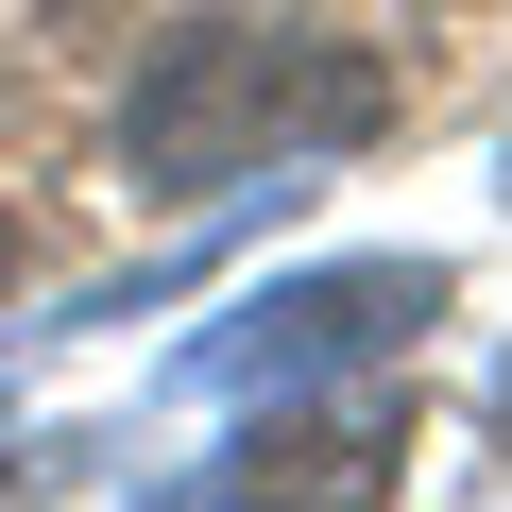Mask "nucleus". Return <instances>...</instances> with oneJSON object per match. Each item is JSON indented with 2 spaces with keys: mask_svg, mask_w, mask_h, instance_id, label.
I'll use <instances>...</instances> for the list:
<instances>
[{
  "mask_svg": "<svg viewBox=\"0 0 512 512\" xmlns=\"http://www.w3.org/2000/svg\"><path fill=\"white\" fill-rule=\"evenodd\" d=\"M376 120V69L359 52H308V35H171L137 69V188H256L291 154H342Z\"/></svg>",
  "mask_w": 512,
  "mask_h": 512,
  "instance_id": "f257e3e1",
  "label": "nucleus"
},
{
  "mask_svg": "<svg viewBox=\"0 0 512 512\" xmlns=\"http://www.w3.org/2000/svg\"><path fill=\"white\" fill-rule=\"evenodd\" d=\"M427 308H444L427 256H342V274H291V291H256L239 325H205V342H188V376H205V393H308V376L393 359Z\"/></svg>",
  "mask_w": 512,
  "mask_h": 512,
  "instance_id": "f03ea898",
  "label": "nucleus"
},
{
  "mask_svg": "<svg viewBox=\"0 0 512 512\" xmlns=\"http://www.w3.org/2000/svg\"><path fill=\"white\" fill-rule=\"evenodd\" d=\"M393 478V410H342V427H256L239 461H205V478H171V495H376Z\"/></svg>",
  "mask_w": 512,
  "mask_h": 512,
  "instance_id": "7ed1b4c3",
  "label": "nucleus"
},
{
  "mask_svg": "<svg viewBox=\"0 0 512 512\" xmlns=\"http://www.w3.org/2000/svg\"><path fill=\"white\" fill-rule=\"evenodd\" d=\"M18 274H35V239H18V205H0V291H18Z\"/></svg>",
  "mask_w": 512,
  "mask_h": 512,
  "instance_id": "20e7f679",
  "label": "nucleus"
},
{
  "mask_svg": "<svg viewBox=\"0 0 512 512\" xmlns=\"http://www.w3.org/2000/svg\"><path fill=\"white\" fill-rule=\"evenodd\" d=\"M495 427H512V376H495Z\"/></svg>",
  "mask_w": 512,
  "mask_h": 512,
  "instance_id": "39448f33",
  "label": "nucleus"
}]
</instances>
